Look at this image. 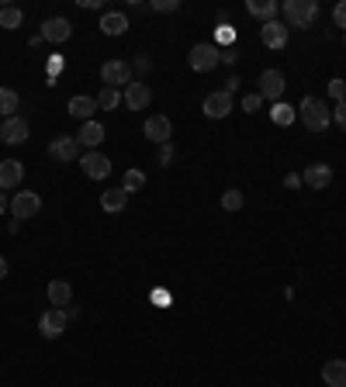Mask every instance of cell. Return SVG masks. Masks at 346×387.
Wrapping results in <instances>:
<instances>
[{"mask_svg":"<svg viewBox=\"0 0 346 387\" xmlns=\"http://www.w3.org/2000/svg\"><path fill=\"white\" fill-rule=\"evenodd\" d=\"M142 135H146L149 142H156V145H167L173 138V122L167 114H149L146 125H142Z\"/></svg>","mask_w":346,"mask_h":387,"instance_id":"7","label":"cell"},{"mask_svg":"<svg viewBox=\"0 0 346 387\" xmlns=\"http://www.w3.org/2000/svg\"><path fill=\"white\" fill-rule=\"evenodd\" d=\"M28 138V122L25 118H4V125H0V142L4 145H21Z\"/></svg>","mask_w":346,"mask_h":387,"instance_id":"14","label":"cell"},{"mask_svg":"<svg viewBox=\"0 0 346 387\" xmlns=\"http://www.w3.org/2000/svg\"><path fill=\"white\" fill-rule=\"evenodd\" d=\"M101 32L104 35H125L129 32V18L122 11H104L101 14Z\"/></svg>","mask_w":346,"mask_h":387,"instance_id":"19","label":"cell"},{"mask_svg":"<svg viewBox=\"0 0 346 387\" xmlns=\"http://www.w3.org/2000/svg\"><path fill=\"white\" fill-rule=\"evenodd\" d=\"M7 208H11V201H7V194H4V190H0V215H4V211H7Z\"/></svg>","mask_w":346,"mask_h":387,"instance_id":"40","label":"cell"},{"mask_svg":"<svg viewBox=\"0 0 346 387\" xmlns=\"http://www.w3.org/2000/svg\"><path fill=\"white\" fill-rule=\"evenodd\" d=\"M21 21H25V14H21V7H0V28H7V32H14V28H21Z\"/></svg>","mask_w":346,"mask_h":387,"instance_id":"27","label":"cell"},{"mask_svg":"<svg viewBox=\"0 0 346 387\" xmlns=\"http://www.w3.org/2000/svg\"><path fill=\"white\" fill-rule=\"evenodd\" d=\"M322 381H326V387H346V360H326Z\"/></svg>","mask_w":346,"mask_h":387,"instance_id":"20","label":"cell"},{"mask_svg":"<svg viewBox=\"0 0 346 387\" xmlns=\"http://www.w3.org/2000/svg\"><path fill=\"white\" fill-rule=\"evenodd\" d=\"M246 11H250L253 18H260V21L267 25V21H277V14H281V4H277V0H250V4H246Z\"/></svg>","mask_w":346,"mask_h":387,"instance_id":"22","label":"cell"},{"mask_svg":"<svg viewBox=\"0 0 346 387\" xmlns=\"http://www.w3.org/2000/svg\"><path fill=\"white\" fill-rule=\"evenodd\" d=\"M284 21L288 28H312V21L319 18V4L315 0H284Z\"/></svg>","mask_w":346,"mask_h":387,"instance_id":"2","label":"cell"},{"mask_svg":"<svg viewBox=\"0 0 346 387\" xmlns=\"http://www.w3.org/2000/svg\"><path fill=\"white\" fill-rule=\"evenodd\" d=\"M260 42L267 45V48H284V45H288V28H284V21H267V25L260 28Z\"/></svg>","mask_w":346,"mask_h":387,"instance_id":"16","label":"cell"},{"mask_svg":"<svg viewBox=\"0 0 346 387\" xmlns=\"http://www.w3.org/2000/svg\"><path fill=\"white\" fill-rule=\"evenodd\" d=\"M70 301H73V287H70L66 280H52V284H49V304L66 311V304Z\"/></svg>","mask_w":346,"mask_h":387,"instance_id":"24","label":"cell"},{"mask_svg":"<svg viewBox=\"0 0 346 387\" xmlns=\"http://www.w3.org/2000/svg\"><path fill=\"white\" fill-rule=\"evenodd\" d=\"M77 142H80V145H86V152H90V149H97V145L104 142V125H101V122H94V118H90V122H84V125H80V131H77Z\"/></svg>","mask_w":346,"mask_h":387,"instance_id":"17","label":"cell"},{"mask_svg":"<svg viewBox=\"0 0 346 387\" xmlns=\"http://www.w3.org/2000/svg\"><path fill=\"white\" fill-rule=\"evenodd\" d=\"M118 104H125V100H122V90L104 86V90L97 93V107H101V111H118Z\"/></svg>","mask_w":346,"mask_h":387,"instance_id":"26","label":"cell"},{"mask_svg":"<svg viewBox=\"0 0 346 387\" xmlns=\"http://www.w3.org/2000/svg\"><path fill=\"white\" fill-rule=\"evenodd\" d=\"M187 63H191V70H194V73H212L218 63H222V52H218L215 42H198L194 48H191Z\"/></svg>","mask_w":346,"mask_h":387,"instance_id":"3","label":"cell"},{"mask_svg":"<svg viewBox=\"0 0 346 387\" xmlns=\"http://www.w3.org/2000/svg\"><path fill=\"white\" fill-rule=\"evenodd\" d=\"M329 93H333L336 100H346V80H340V77L329 80Z\"/></svg>","mask_w":346,"mask_h":387,"instance_id":"34","label":"cell"},{"mask_svg":"<svg viewBox=\"0 0 346 387\" xmlns=\"http://www.w3.org/2000/svg\"><path fill=\"white\" fill-rule=\"evenodd\" d=\"M333 21H336L340 28H346V0H340V4L333 7Z\"/></svg>","mask_w":346,"mask_h":387,"instance_id":"36","label":"cell"},{"mask_svg":"<svg viewBox=\"0 0 346 387\" xmlns=\"http://www.w3.org/2000/svg\"><path fill=\"white\" fill-rule=\"evenodd\" d=\"M7 277V256H0V280Z\"/></svg>","mask_w":346,"mask_h":387,"instance_id":"41","label":"cell"},{"mask_svg":"<svg viewBox=\"0 0 346 387\" xmlns=\"http://www.w3.org/2000/svg\"><path fill=\"white\" fill-rule=\"evenodd\" d=\"M333 122H336V125L346 131V100H340V104H336V111H333Z\"/></svg>","mask_w":346,"mask_h":387,"instance_id":"37","label":"cell"},{"mask_svg":"<svg viewBox=\"0 0 346 387\" xmlns=\"http://www.w3.org/2000/svg\"><path fill=\"white\" fill-rule=\"evenodd\" d=\"M25 180V166L18 163V159H4L0 163V190H11V187H18Z\"/></svg>","mask_w":346,"mask_h":387,"instance_id":"18","label":"cell"},{"mask_svg":"<svg viewBox=\"0 0 346 387\" xmlns=\"http://www.w3.org/2000/svg\"><path fill=\"white\" fill-rule=\"evenodd\" d=\"M80 170H84L90 180H104V176H111V159H108L104 152L90 149V152L80 156Z\"/></svg>","mask_w":346,"mask_h":387,"instance_id":"11","label":"cell"},{"mask_svg":"<svg viewBox=\"0 0 346 387\" xmlns=\"http://www.w3.org/2000/svg\"><path fill=\"white\" fill-rule=\"evenodd\" d=\"M222 208H225V211H239V208H243V194H239V190H225V194H222Z\"/></svg>","mask_w":346,"mask_h":387,"instance_id":"30","label":"cell"},{"mask_svg":"<svg viewBox=\"0 0 346 387\" xmlns=\"http://www.w3.org/2000/svg\"><path fill=\"white\" fill-rule=\"evenodd\" d=\"M302 183H308L312 190H326V187L333 183V166H329V163H312V166L302 173Z\"/></svg>","mask_w":346,"mask_h":387,"instance_id":"15","label":"cell"},{"mask_svg":"<svg viewBox=\"0 0 346 387\" xmlns=\"http://www.w3.org/2000/svg\"><path fill=\"white\" fill-rule=\"evenodd\" d=\"M66 311L63 308H49V311H42V318H39V332H42L45 339H59L63 332H66Z\"/></svg>","mask_w":346,"mask_h":387,"instance_id":"10","label":"cell"},{"mask_svg":"<svg viewBox=\"0 0 346 387\" xmlns=\"http://www.w3.org/2000/svg\"><path fill=\"white\" fill-rule=\"evenodd\" d=\"M201 111H205V118H229V111H232V93L229 90H215V93H208L205 97V104H201Z\"/></svg>","mask_w":346,"mask_h":387,"instance_id":"12","label":"cell"},{"mask_svg":"<svg viewBox=\"0 0 346 387\" xmlns=\"http://www.w3.org/2000/svg\"><path fill=\"white\" fill-rule=\"evenodd\" d=\"M39 35H42L45 42L63 45V42H70V39H73V25H70L66 18H49V21L42 25V32H39Z\"/></svg>","mask_w":346,"mask_h":387,"instance_id":"13","label":"cell"},{"mask_svg":"<svg viewBox=\"0 0 346 387\" xmlns=\"http://www.w3.org/2000/svg\"><path fill=\"white\" fill-rule=\"evenodd\" d=\"M239 59V52L236 48H229V52H222V63H236Z\"/></svg>","mask_w":346,"mask_h":387,"instance_id":"39","label":"cell"},{"mask_svg":"<svg viewBox=\"0 0 346 387\" xmlns=\"http://www.w3.org/2000/svg\"><path fill=\"white\" fill-rule=\"evenodd\" d=\"M39 211H42V197L35 190H21V194L11 197V215H14V221H28V218H35Z\"/></svg>","mask_w":346,"mask_h":387,"instance_id":"4","label":"cell"},{"mask_svg":"<svg viewBox=\"0 0 346 387\" xmlns=\"http://www.w3.org/2000/svg\"><path fill=\"white\" fill-rule=\"evenodd\" d=\"M18 107H21V97H18V90H11V86H0V118H14V114H18Z\"/></svg>","mask_w":346,"mask_h":387,"instance_id":"25","label":"cell"},{"mask_svg":"<svg viewBox=\"0 0 346 387\" xmlns=\"http://www.w3.org/2000/svg\"><path fill=\"white\" fill-rule=\"evenodd\" d=\"M284 183H288L291 190H298V187H302V173H288V176H284Z\"/></svg>","mask_w":346,"mask_h":387,"instance_id":"38","label":"cell"},{"mask_svg":"<svg viewBox=\"0 0 346 387\" xmlns=\"http://www.w3.org/2000/svg\"><path fill=\"white\" fill-rule=\"evenodd\" d=\"M122 100H125L129 111H146V107L153 104V90H149V84H142V80H132V84L122 90Z\"/></svg>","mask_w":346,"mask_h":387,"instance_id":"9","label":"cell"},{"mask_svg":"<svg viewBox=\"0 0 346 387\" xmlns=\"http://www.w3.org/2000/svg\"><path fill=\"white\" fill-rule=\"evenodd\" d=\"M284 90H288V80H284V73H281V70H263V73H260V97H263V100H274V104H277V100H281V97H284Z\"/></svg>","mask_w":346,"mask_h":387,"instance_id":"5","label":"cell"},{"mask_svg":"<svg viewBox=\"0 0 346 387\" xmlns=\"http://www.w3.org/2000/svg\"><path fill=\"white\" fill-rule=\"evenodd\" d=\"M298 118H302V125L308 131H326L333 125V111H329L326 100H319V97H305L302 107H298Z\"/></svg>","mask_w":346,"mask_h":387,"instance_id":"1","label":"cell"},{"mask_svg":"<svg viewBox=\"0 0 346 387\" xmlns=\"http://www.w3.org/2000/svg\"><path fill=\"white\" fill-rule=\"evenodd\" d=\"M142 187H146V173L142 170H125L122 190H125V194H135V190H142Z\"/></svg>","mask_w":346,"mask_h":387,"instance_id":"29","label":"cell"},{"mask_svg":"<svg viewBox=\"0 0 346 387\" xmlns=\"http://www.w3.org/2000/svg\"><path fill=\"white\" fill-rule=\"evenodd\" d=\"M101 208L108 211V215H122L125 208H129V194L118 187V190H104L101 194Z\"/></svg>","mask_w":346,"mask_h":387,"instance_id":"21","label":"cell"},{"mask_svg":"<svg viewBox=\"0 0 346 387\" xmlns=\"http://www.w3.org/2000/svg\"><path fill=\"white\" fill-rule=\"evenodd\" d=\"M49 156H52L56 163H73V159H80V142H77V135H56V138L49 142Z\"/></svg>","mask_w":346,"mask_h":387,"instance_id":"6","label":"cell"},{"mask_svg":"<svg viewBox=\"0 0 346 387\" xmlns=\"http://www.w3.org/2000/svg\"><path fill=\"white\" fill-rule=\"evenodd\" d=\"M149 7L160 11V14H170V11H180V0H153Z\"/></svg>","mask_w":346,"mask_h":387,"instance_id":"33","label":"cell"},{"mask_svg":"<svg viewBox=\"0 0 346 387\" xmlns=\"http://www.w3.org/2000/svg\"><path fill=\"white\" fill-rule=\"evenodd\" d=\"M260 107H263V97H260V93H246V97H243V111L257 114Z\"/></svg>","mask_w":346,"mask_h":387,"instance_id":"32","label":"cell"},{"mask_svg":"<svg viewBox=\"0 0 346 387\" xmlns=\"http://www.w3.org/2000/svg\"><path fill=\"white\" fill-rule=\"evenodd\" d=\"M94 111H97V97H84V93L70 97V114H73L77 122H90Z\"/></svg>","mask_w":346,"mask_h":387,"instance_id":"23","label":"cell"},{"mask_svg":"<svg viewBox=\"0 0 346 387\" xmlns=\"http://www.w3.org/2000/svg\"><path fill=\"white\" fill-rule=\"evenodd\" d=\"M270 118H274L277 125H291V122L298 118V111H295L291 104H284V100H277V104L270 107Z\"/></svg>","mask_w":346,"mask_h":387,"instance_id":"28","label":"cell"},{"mask_svg":"<svg viewBox=\"0 0 346 387\" xmlns=\"http://www.w3.org/2000/svg\"><path fill=\"white\" fill-rule=\"evenodd\" d=\"M101 80L104 86H129L132 84V66L129 63H122V59H108L104 66H101Z\"/></svg>","mask_w":346,"mask_h":387,"instance_id":"8","label":"cell"},{"mask_svg":"<svg viewBox=\"0 0 346 387\" xmlns=\"http://www.w3.org/2000/svg\"><path fill=\"white\" fill-rule=\"evenodd\" d=\"M132 70H135V73H142V77H146V73H149V70H153V59H149V55H146V52H139V55H135V63H132Z\"/></svg>","mask_w":346,"mask_h":387,"instance_id":"31","label":"cell"},{"mask_svg":"<svg viewBox=\"0 0 346 387\" xmlns=\"http://www.w3.org/2000/svg\"><path fill=\"white\" fill-rule=\"evenodd\" d=\"M156 163H160V166H170V163H173V145H170V142H167V145H160V156H156Z\"/></svg>","mask_w":346,"mask_h":387,"instance_id":"35","label":"cell"}]
</instances>
